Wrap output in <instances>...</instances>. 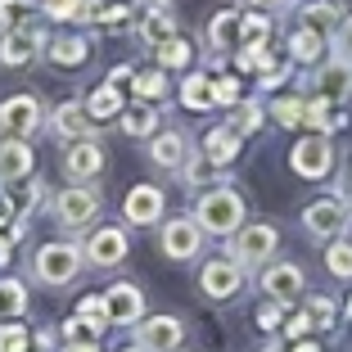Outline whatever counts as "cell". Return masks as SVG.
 Instances as JSON below:
<instances>
[{
  "mask_svg": "<svg viewBox=\"0 0 352 352\" xmlns=\"http://www.w3.org/2000/svg\"><path fill=\"white\" fill-rule=\"evenodd\" d=\"M330 163H334V149H330L325 135H307V140H298L294 154H289V167L298 176H307V181H321V176L330 172Z\"/></svg>",
  "mask_w": 352,
  "mask_h": 352,
  "instance_id": "cell-3",
  "label": "cell"
},
{
  "mask_svg": "<svg viewBox=\"0 0 352 352\" xmlns=\"http://www.w3.org/2000/svg\"><path fill=\"white\" fill-rule=\"evenodd\" d=\"M316 95H321L325 104H348L352 100V68L348 63H325L321 73H316Z\"/></svg>",
  "mask_w": 352,
  "mask_h": 352,
  "instance_id": "cell-11",
  "label": "cell"
},
{
  "mask_svg": "<svg viewBox=\"0 0 352 352\" xmlns=\"http://www.w3.org/2000/svg\"><path fill=\"white\" fill-rule=\"evenodd\" d=\"M302 113H307V104H302V100H276V122L280 126H298Z\"/></svg>",
  "mask_w": 352,
  "mask_h": 352,
  "instance_id": "cell-35",
  "label": "cell"
},
{
  "mask_svg": "<svg viewBox=\"0 0 352 352\" xmlns=\"http://www.w3.org/2000/svg\"><path fill=\"white\" fill-rule=\"evenodd\" d=\"M253 5H258V10H271V5H280V0H253Z\"/></svg>",
  "mask_w": 352,
  "mask_h": 352,
  "instance_id": "cell-51",
  "label": "cell"
},
{
  "mask_svg": "<svg viewBox=\"0 0 352 352\" xmlns=\"http://www.w3.org/2000/svg\"><path fill=\"white\" fill-rule=\"evenodd\" d=\"M41 126V104L32 100V95H14V100L0 104V131L10 135V140H23Z\"/></svg>",
  "mask_w": 352,
  "mask_h": 352,
  "instance_id": "cell-4",
  "label": "cell"
},
{
  "mask_svg": "<svg viewBox=\"0 0 352 352\" xmlns=\"http://www.w3.org/2000/svg\"><path fill=\"white\" fill-rule=\"evenodd\" d=\"M126 352H145V348H126Z\"/></svg>",
  "mask_w": 352,
  "mask_h": 352,
  "instance_id": "cell-54",
  "label": "cell"
},
{
  "mask_svg": "<svg viewBox=\"0 0 352 352\" xmlns=\"http://www.w3.org/2000/svg\"><path fill=\"white\" fill-rule=\"evenodd\" d=\"M339 32H343V36H339V41H343V50L352 54V19H343V28H339Z\"/></svg>",
  "mask_w": 352,
  "mask_h": 352,
  "instance_id": "cell-46",
  "label": "cell"
},
{
  "mask_svg": "<svg viewBox=\"0 0 352 352\" xmlns=\"http://www.w3.org/2000/svg\"><path fill=\"white\" fill-rule=\"evenodd\" d=\"M239 221H244V199H239L235 190H208V195L199 199V226L204 230L230 235V230H239Z\"/></svg>",
  "mask_w": 352,
  "mask_h": 352,
  "instance_id": "cell-1",
  "label": "cell"
},
{
  "mask_svg": "<svg viewBox=\"0 0 352 352\" xmlns=\"http://www.w3.org/2000/svg\"><path fill=\"white\" fill-rule=\"evenodd\" d=\"M294 352H321V348H316V343H298V348H294Z\"/></svg>",
  "mask_w": 352,
  "mask_h": 352,
  "instance_id": "cell-50",
  "label": "cell"
},
{
  "mask_svg": "<svg viewBox=\"0 0 352 352\" xmlns=\"http://www.w3.org/2000/svg\"><path fill=\"white\" fill-rule=\"evenodd\" d=\"M122 126H126V135H149V131H154V109H140V113H131Z\"/></svg>",
  "mask_w": 352,
  "mask_h": 352,
  "instance_id": "cell-41",
  "label": "cell"
},
{
  "mask_svg": "<svg viewBox=\"0 0 352 352\" xmlns=\"http://www.w3.org/2000/svg\"><path fill=\"white\" fill-rule=\"evenodd\" d=\"M199 285H204V294L208 298H230V294L239 289V262H230V258H217V262H208L204 267V276H199Z\"/></svg>",
  "mask_w": 352,
  "mask_h": 352,
  "instance_id": "cell-9",
  "label": "cell"
},
{
  "mask_svg": "<svg viewBox=\"0 0 352 352\" xmlns=\"http://www.w3.org/2000/svg\"><path fill=\"white\" fill-rule=\"evenodd\" d=\"M140 36H145L149 45H163V41H172V36H176V23H172V14H167V10H154V14H145V19H140Z\"/></svg>",
  "mask_w": 352,
  "mask_h": 352,
  "instance_id": "cell-23",
  "label": "cell"
},
{
  "mask_svg": "<svg viewBox=\"0 0 352 352\" xmlns=\"http://www.w3.org/2000/svg\"><path fill=\"white\" fill-rule=\"evenodd\" d=\"M258 321H262V330H276V325H280V307H262Z\"/></svg>",
  "mask_w": 352,
  "mask_h": 352,
  "instance_id": "cell-45",
  "label": "cell"
},
{
  "mask_svg": "<svg viewBox=\"0 0 352 352\" xmlns=\"http://www.w3.org/2000/svg\"><path fill=\"white\" fill-rule=\"evenodd\" d=\"M262 126V109L258 104H239V113H235V131L244 135V131H258Z\"/></svg>",
  "mask_w": 352,
  "mask_h": 352,
  "instance_id": "cell-40",
  "label": "cell"
},
{
  "mask_svg": "<svg viewBox=\"0 0 352 352\" xmlns=\"http://www.w3.org/2000/svg\"><path fill=\"white\" fill-rule=\"evenodd\" d=\"M158 63H163V68H186V63H190V45L181 41V36L163 41V45H158Z\"/></svg>",
  "mask_w": 352,
  "mask_h": 352,
  "instance_id": "cell-31",
  "label": "cell"
},
{
  "mask_svg": "<svg viewBox=\"0 0 352 352\" xmlns=\"http://www.w3.org/2000/svg\"><path fill=\"white\" fill-rule=\"evenodd\" d=\"M158 212H163V190H154V186H135L131 195H126V221L145 226V221H154Z\"/></svg>",
  "mask_w": 352,
  "mask_h": 352,
  "instance_id": "cell-14",
  "label": "cell"
},
{
  "mask_svg": "<svg viewBox=\"0 0 352 352\" xmlns=\"http://www.w3.org/2000/svg\"><path fill=\"white\" fill-rule=\"evenodd\" d=\"M104 307H109V321L113 325H131V321H140L145 298H140L135 285H113V289L104 294Z\"/></svg>",
  "mask_w": 352,
  "mask_h": 352,
  "instance_id": "cell-12",
  "label": "cell"
},
{
  "mask_svg": "<svg viewBox=\"0 0 352 352\" xmlns=\"http://www.w3.org/2000/svg\"><path fill=\"white\" fill-rule=\"evenodd\" d=\"M212 100H217V104H239V82H235V77L212 82Z\"/></svg>",
  "mask_w": 352,
  "mask_h": 352,
  "instance_id": "cell-42",
  "label": "cell"
},
{
  "mask_svg": "<svg viewBox=\"0 0 352 352\" xmlns=\"http://www.w3.org/2000/svg\"><path fill=\"white\" fill-rule=\"evenodd\" d=\"M86 19L118 28V23H131V5H126V0H109V5H86Z\"/></svg>",
  "mask_w": 352,
  "mask_h": 352,
  "instance_id": "cell-29",
  "label": "cell"
},
{
  "mask_svg": "<svg viewBox=\"0 0 352 352\" xmlns=\"http://www.w3.org/2000/svg\"><path fill=\"white\" fill-rule=\"evenodd\" d=\"M54 131L63 135V140H86V131H91V113H86V104H59L54 109Z\"/></svg>",
  "mask_w": 352,
  "mask_h": 352,
  "instance_id": "cell-17",
  "label": "cell"
},
{
  "mask_svg": "<svg viewBox=\"0 0 352 352\" xmlns=\"http://www.w3.org/2000/svg\"><path fill=\"white\" fill-rule=\"evenodd\" d=\"M86 253H91L95 267H118V262L126 258V235H122V230H113V226H104V230H95V235H91Z\"/></svg>",
  "mask_w": 352,
  "mask_h": 352,
  "instance_id": "cell-13",
  "label": "cell"
},
{
  "mask_svg": "<svg viewBox=\"0 0 352 352\" xmlns=\"http://www.w3.org/2000/svg\"><path fill=\"white\" fill-rule=\"evenodd\" d=\"M14 217V204H10V199H5V195H0V226H5V221H10Z\"/></svg>",
  "mask_w": 352,
  "mask_h": 352,
  "instance_id": "cell-47",
  "label": "cell"
},
{
  "mask_svg": "<svg viewBox=\"0 0 352 352\" xmlns=\"http://www.w3.org/2000/svg\"><path fill=\"white\" fill-rule=\"evenodd\" d=\"M325 262H330V271H334V276H343V280H348V276H352V244H334V249L325 253Z\"/></svg>",
  "mask_w": 352,
  "mask_h": 352,
  "instance_id": "cell-37",
  "label": "cell"
},
{
  "mask_svg": "<svg viewBox=\"0 0 352 352\" xmlns=\"http://www.w3.org/2000/svg\"><path fill=\"white\" fill-rule=\"evenodd\" d=\"M348 190H352V163H348Z\"/></svg>",
  "mask_w": 352,
  "mask_h": 352,
  "instance_id": "cell-52",
  "label": "cell"
},
{
  "mask_svg": "<svg viewBox=\"0 0 352 352\" xmlns=\"http://www.w3.org/2000/svg\"><path fill=\"white\" fill-rule=\"evenodd\" d=\"M199 244H204V226H199V221L176 217V221H167V226H163V253H167V258L186 262V258H195V253H199Z\"/></svg>",
  "mask_w": 352,
  "mask_h": 352,
  "instance_id": "cell-6",
  "label": "cell"
},
{
  "mask_svg": "<svg viewBox=\"0 0 352 352\" xmlns=\"http://www.w3.org/2000/svg\"><path fill=\"white\" fill-rule=\"evenodd\" d=\"M302 226L311 230V235H339L343 226H348V208H343V199H316V204L302 212Z\"/></svg>",
  "mask_w": 352,
  "mask_h": 352,
  "instance_id": "cell-8",
  "label": "cell"
},
{
  "mask_svg": "<svg viewBox=\"0 0 352 352\" xmlns=\"http://www.w3.org/2000/svg\"><path fill=\"white\" fill-rule=\"evenodd\" d=\"M118 109H122V95H118L113 82H109V86H100V91L91 95V109H86V113H91V122H100V118H113Z\"/></svg>",
  "mask_w": 352,
  "mask_h": 352,
  "instance_id": "cell-27",
  "label": "cell"
},
{
  "mask_svg": "<svg viewBox=\"0 0 352 352\" xmlns=\"http://www.w3.org/2000/svg\"><path fill=\"white\" fill-rule=\"evenodd\" d=\"M5 262H10V244H5V239H0V267H5Z\"/></svg>",
  "mask_w": 352,
  "mask_h": 352,
  "instance_id": "cell-49",
  "label": "cell"
},
{
  "mask_svg": "<svg viewBox=\"0 0 352 352\" xmlns=\"http://www.w3.org/2000/svg\"><path fill=\"white\" fill-rule=\"evenodd\" d=\"M63 167H68V176L86 181V176L104 172V149H100V145H91V140H77V145L68 149V158H63Z\"/></svg>",
  "mask_w": 352,
  "mask_h": 352,
  "instance_id": "cell-15",
  "label": "cell"
},
{
  "mask_svg": "<svg viewBox=\"0 0 352 352\" xmlns=\"http://www.w3.org/2000/svg\"><path fill=\"white\" fill-rule=\"evenodd\" d=\"M307 330H311V316H307V311H298V316H289V325H285V334H289V339H302Z\"/></svg>",
  "mask_w": 352,
  "mask_h": 352,
  "instance_id": "cell-44",
  "label": "cell"
},
{
  "mask_svg": "<svg viewBox=\"0 0 352 352\" xmlns=\"http://www.w3.org/2000/svg\"><path fill=\"white\" fill-rule=\"evenodd\" d=\"M50 19H86V5L82 0H45Z\"/></svg>",
  "mask_w": 352,
  "mask_h": 352,
  "instance_id": "cell-39",
  "label": "cell"
},
{
  "mask_svg": "<svg viewBox=\"0 0 352 352\" xmlns=\"http://www.w3.org/2000/svg\"><path fill=\"white\" fill-rule=\"evenodd\" d=\"M235 154H239V131H235V126H217V131H208L204 158H212V163H230Z\"/></svg>",
  "mask_w": 352,
  "mask_h": 352,
  "instance_id": "cell-22",
  "label": "cell"
},
{
  "mask_svg": "<svg viewBox=\"0 0 352 352\" xmlns=\"http://www.w3.org/2000/svg\"><path fill=\"white\" fill-rule=\"evenodd\" d=\"M32 54H36V32L32 28H14V32H5V41H0V59L5 63H28Z\"/></svg>",
  "mask_w": 352,
  "mask_h": 352,
  "instance_id": "cell-19",
  "label": "cell"
},
{
  "mask_svg": "<svg viewBox=\"0 0 352 352\" xmlns=\"http://www.w3.org/2000/svg\"><path fill=\"white\" fill-rule=\"evenodd\" d=\"M86 54H91V45H86L82 36H54V45H50L54 63H82Z\"/></svg>",
  "mask_w": 352,
  "mask_h": 352,
  "instance_id": "cell-28",
  "label": "cell"
},
{
  "mask_svg": "<svg viewBox=\"0 0 352 352\" xmlns=\"http://www.w3.org/2000/svg\"><path fill=\"white\" fill-rule=\"evenodd\" d=\"M262 289H267L271 298H294V294L302 289V271L294 267V262H280V267H267V276H262Z\"/></svg>",
  "mask_w": 352,
  "mask_h": 352,
  "instance_id": "cell-18",
  "label": "cell"
},
{
  "mask_svg": "<svg viewBox=\"0 0 352 352\" xmlns=\"http://www.w3.org/2000/svg\"><path fill=\"white\" fill-rule=\"evenodd\" d=\"M23 307H28L23 285H19V280H0V311H5V316H19Z\"/></svg>",
  "mask_w": 352,
  "mask_h": 352,
  "instance_id": "cell-30",
  "label": "cell"
},
{
  "mask_svg": "<svg viewBox=\"0 0 352 352\" xmlns=\"http://www.w3.org/2000/svg\"><path fill=\"white\" fill-rule=\"evenodd\" d=\"M267 32H271V23L262 19V14H244V19H239V36H244L249 45H262V41H267Z\"/></svg>",
  "mask_w": 352,
  "mask_h": 352,
  "instance_id": "cell-34",
  "label": "cell"
},
{
  "mask_svg": "<svg viewBox=\"0 0 352 352\" xmlns=\"http://www.w3.org/2000/svg\"><path fill=\"white\" fill-rule=\"evenodd\" d=\"M321 45H325V36H316V32H307V28H302L298 36H294V59H302V63L321 59Z\"/></svg>",
  "mask_w": 352,
  "mask_h": 352,
  "instance_id": "cell-32",
  "label": "cell"
},
{
  "mask_svg": "<svg viewBox=\"0 0 352 352\" xmlns=\"http://www.w3.org/2000/svg\"><path fill=\"white\" fill-rule=\"evenodd\" d=\"M77 271H82V253L73 244H45L36 253V280L41 285H68Z\"/></svg>",
  "mask_w": 352,
  "mask_h": 352,
  "instance_id": "cell-2",
  "label": "cell"
},
{
  "mask_svg": "<svg viewBox=\"0 0 352 352\" xmlns=\"http://www.w3.org/2000/svg\"><path fill=\"white\" fill-rule=\"evenodd\" d=\"M181 100H186V109H195V113H204V109H212V82L208 77H190L186 86H181Z\"/></svg>",
  "mask_w": 352,
  "mask_h": 352,
  "instance_id": "cell-25",
  "label": "cell"
},
{
  "mask_svg": "<svg viewBox=\"0 0 352 352\" xmlns=\"http://www.w3.org/2000/svg\"><path fill=\"white\" fill-rule=\"evenodd\" d=\"M276 253V226H249L235 239V262H267Z\"/></svg>",
  "mask_w": 352,
  "mask_h": 352,
  "instance_id": "cell-10",
  "label": "cell"
},
{
  "mask_svg": "<svg viewBox=\"0 0 352 352\" xmlns=\"http://www.w3.org/2000/svg\"><path fill=\"white\" fill-rule=\"evenodd\" d=\"M77 316L86 321V330H91V334H100L104 321H109V307H104V298H86L82 307H77Z\"/></svg>",
  "mask_w": 352,
  "mask_h": 352,
  "instance_id": "cell-33",
  "label": "cell"
},
{
  "mask_svg": "<svg viewBox=\"0 0 352 352\" xmlns=\"http://www.w3.org/2000/svg\"><path fill=\"white\" fill-rule=\"evenodd\" d=\"M68 352H100L95 343H68Z\"/></svg>",
  "mask_w": 352,
  "mask_h": 352,
  "instance_id": "cell-48",
  "label": "cell"
},
{
  "mask_svg": "<svg viewBox=\"0 0 352 352\" xmlns=\"http://www.w3.org/2000/svg\"><path fill=\"white\" fill-rule=\"evenodd\" d=\"M262 352H285V348H262Z\"/></svg>",
  "mask_w": 352,
  "mask_h": 352,
  "instance_id": "cell-53",
  "label": "cell"
},
{
  "mask_svg": "<svg viewBox=\"0 0 352 352\" xmlns=\"http://www.w3.org/2000/svg\"><path fill=\"white\" fill-rule=\"evenodd\" d=\"M54 212H59L63 226H86V221L100 212V195H95L91 186H73V190H63V195L54 199Z\"/></svg>",
  "mask_w": 352,
  "mask_h": 352,
  "instance_id": "cell-5",
  "label": "cell"
},
{
  "mask_svg": "<svg viewBox=\"0 0 352 352\" xmlns=\"http://www.w3.org/2000/svg\"><path fill=\"white\" fill-rule=\"evenodd\" d=\"M32 172V149L10 140V145H0V181H23Z\"/></svg>",
  "mask_w": 352,
  "mask_h": 352,
  "instance_id": "cell-21",
  "label": "cell"
},
{
  "mask_svg": "<svg viewBox=\"0 0 352 352\" xmlns=\"http://www.w3.org/2000/svg\"><path fill=\"white\" fill-rule=\"evenodd\" d=\"M348 316H352V302H348Z\"/></svg>",
  "mask_w": 352,
  "mask_h": 352,
  "instance_id": "cell-55",
  "label": "cell"
},
{
  "mask_svg": "<svg viewBox=\"0 0 352 352\" xmlns=\"http://www.w3.org/2000/svg\"><path fill=\"white\" fill-rule=\"evenodd\" d=\"M32 28V0H0V32Z\"/></svg>",
  "mask_w": 352,
  "mask_h": 352,
  "instance_id": "cell-26",
  "label": "cell"
},
{
  "mask_svg": "<svg viewBox=\"0 0 352 352\" xmlns=\"http://www.w3.org/2000/svg\"><path fill=\"white\" fill-rule=\"evenodd\" d=\"M239 36V14H217V19L208 23V45H217V50H226L230 41Z\"/></svg>",
  "mask_w": 352,
  "mask_h": 352,
  "instance_id": "cell-24",
  "label": "cell"
},
{
  "mask_svg": "<svg viewBox=\"0 0 352 352\" xmlns=\"http://www.w3.org/2000/svg\"><path fill=\"white\" fill-rule=\"evenodd\" d=\"M149 158H154L158 167H181V163H186V135H181V131H163V135H154V145H149Z\"/></svg>",
  "mask_w": 352,
  "mask_h": 352,
  "instance_id": "cell-20",
  "label": "cell"
},
{
  "mask_svg": "<svg viewBox=\"0 0 352 352\" xmlns=\"http://www.w3.org/2000/svg\"><path fill=\"white\" fill-rule=\"evenodd\" d=\"M186 339V325L176 321V316H149L140 321V348L145 352H176Z\"/></svg>",
  "mask_w": 352,
  "mask_h": 352,
  "instance_id": "cell-7",
  "label": "cell"
},
{
  "mask_svg": "<svg viewBox=\"0 0 352 352\" xmlns=\"http://www.w3.org/2000/svg\"><path fill=\"white\" fill-rule=\"evenodd\" d=\"M307 316H311V321H321V325H334V302L330 298H311Z\"/></svg>",
  "mask_w": 352,
  "mask_h": 352,
  "instance_id": "cell-43",
  "label": "cell"
},
{
  "mask_svg": "<svg viewBox=\"0 0 352 352\" xmlns=\"http://www.w3.org/2000/svg\"><path fill=\"white\" fill-rule=\"evenodd\" d=\"M167 91L163 73H135V95H145V100H158Z\"/></svg>",
  "mask_w": 352,
  "mask_h": 352,
  "instance_id": "cell-38",
  "label": "cell"
},
{
  "mask_svg": "<svg viewBox=\"0 0 352 352\" xmlns=\"http://www.w3.org/2000/svg\"><path fill=\"white\" fill-rule=\"evenodd\" d=\"M302 28L316 32V36H334V28H343V10L339 0H316L302 10Z\"/></svg>",
  "mask_w": 352,
  "mask_h": 352,
  "instance_id": "cell-16",
  "label": "cell"
},
{
  "mask_svg": "<svg viewBox=\"0 0 352 352\" xmlns=\"http://www.w3.org/2000/svg\"><path fill=\"white\" fill-rule=\"evenodd\" d=\"M28 330L23 325H0V352H28Z\"/></svg>",
  "mask_w": 352,
  "mask_h": 352,
  "instance_id": "cell-36",
  "label": "cell"
}]
</instances>
